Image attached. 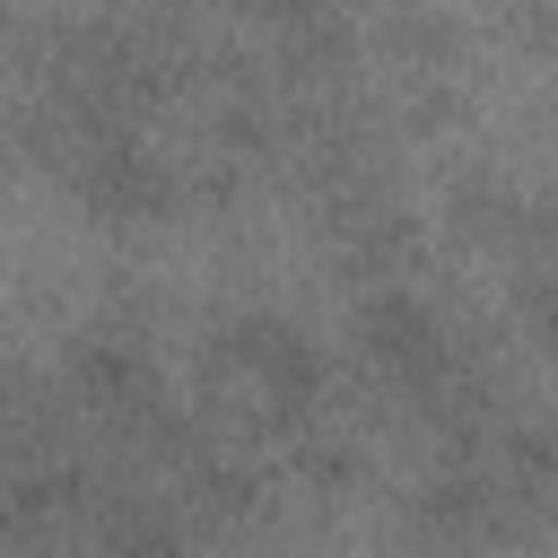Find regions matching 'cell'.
Listing matches in <instances>:
<instances>
[{
    "instance_id": "obj_5",
    "label": "cell",
    "mask_w": 558,
    "mask_h": 558,
    "mask_svg": "<svg viewBox=\"0 0 558 558\" xmlns=\"http://www.w3.org/2000/svg\"><path fill=\"white\" fill-rule=\"evenodd\" d=\"M514 323H523L532 349L558 357V262H523L514 270Z\"/></svg>"
},
{
    "instance_id": "obj_4",
    "label": "cell",
    "mask_w": 558,
    "mask_h": 558,
    "mask_svg": "<svg viewBox=\"0 0 558 558\" xmlns=\"http://www.w3.org/2000/svg\"><path fill=\"white\" fill-rule=\"evenodd\" d=\"M87 523H96V558H192L183 506H174L166 488L113 480V488L87 497Z\"/></svg>"
},
{
    "instance_id": "obj_1",
    "label": "cell",
    "mask_w": 558,
    "mask_h": 558,
    "mask_svg": "<svg viewBox=\"0 0 558 558\" xmlns=\"http://www.w3.org/2000/svg\"><path fill=\"white\" fill-rule=\"evenodd\" d=\"M209 384L235 418H262V427H305L323 410V349L296 314H227L209 331Z\"/></svg>"
},
{
    "instance_id": "obj_6",
    "label": "cell",
    "mask_w": 558,
    "mask_h": 558,
    "mask_svg": "<svg viewBox=\"0 0 558 558\" xmlns=\"http://www.w3.org/2000/svg\"><path fill=\"white\" fill-rule=\"evenodd\" d=\"M0 558H52V549H0Z\"/></svg>"
},
{
    "instance_id": "obj_3",
    "label": "cell",
    "mask_w": 558,
    "mask_h": 558,
    "mask_svg": "<svg viewBox=\"0 0 558 558\" xmlns=\"http://www.w3.org/2000/svg\"><path fill=\"white\" fill-rule=\"evenodd\" d=\"M514 532V506H506V488L471 462V453H445L427 480H418V497H410V541H427L436 558H480V549H497Z\"/></svg>"
},
{
    "instance_id": "obj_2",
    "label": "cell",
    "mask_w": 558,
    "mask_h": 558,
    "mask_svg": "<svg viewBox=\"0 0 558 558\" xmlns=\"http://www.w3.org/2000/svg\"><path fill=\"white\" fill-rule=\"evenodd\" d=\"M61 401L87 410V418L113 427V436H157L166 453L192 436L183 410H174V392H166V375H157V357H148V331H122V323H96V331L70 340Z\"/></svg>"
}]
</instances>
